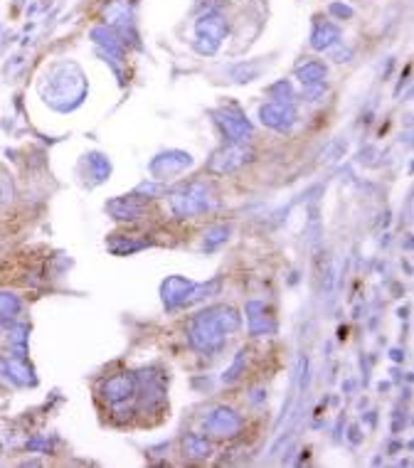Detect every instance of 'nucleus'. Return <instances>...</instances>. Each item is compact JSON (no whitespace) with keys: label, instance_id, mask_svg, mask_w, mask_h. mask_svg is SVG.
<instances>
[{"label":"nucleus","instance_id":"a211bd4d","mask_svg":"<svg viewBox=\"0 0 414 468\" xmlns=\"http://www.w3.org/2000/svg\"><path fill=\"white\" fill-rule=\"evenodd\" d=\"M20 308V301L10 294H0V316H15Z\"/></svg>","mask_w":414,"mask_h":468},{"label":"nucleus","instance_id":"6e6552de","mask_svg":"<svg viewBox=\"0 0 414 468\" xmlns=\"http://www.w3.org/2000/svg\"><path fill=\"white\" fill-rule=\"evenodd\" d=\"M262 121L267 126H272V128H276V131H286V128L294 126L296 114L286 103H267L262 109Z\"/></svg>","mask_w":414,"mask_h":468},{"label":"nucleus","instance_id":"2eb2a0df","mask_svg":"<svg viewBox=\"0 0 414 468\" xmlns=\"http://www.w3.org/2000/svg\"><path fill=\"white\" fill-rule=\"evenodd\" d=\"M299 79L304 84H318L321 79H326V67L318 65V62H310V65L299 69Z\"/></svg>","mask_w":414,"mask_h":468},{"label":"nucleus","instance_id":"423d86ee","mask_svg":"<svg viewBox=\"0 0 414 468\" xmlns=\"http://www.w3.org/2000/svg\"><path fill=\"white\" fill-rule=\"evenodd\" d=\"M192 163V158L188 156V153L183 151H170V153H163V156H158V158L151 163V170L153 175H158V178H170V175L180 173L183 168H188V165Z\"/></svg>","mask_w":414,"mask_h":468},{"label":"nucleus","instance_id":"9d476101","mask_svg":"<svg viewBox=\"0 0 414 468\" xmlns=\"http://www.w3.org/2000/svg\"><path fill=\"white\" fill-rule=\"evenodd\" d=\"M133 394V380L129 375H116L104 385V397L109 402H124Z\"/></svg>","mask_w":414,"mask_h":468},{"label":"nucleus","instance_id":"f3484780","mask_svg":"<svg viewBox=\"0 0 414 468\" xmlns=\"http://www.w3.org/2000/svg\"><path fill=\"white\" fill-rule=\"evenodd\" d=\"M197 28H200V33H207L210 35V37L215 40V42H217L220 37H222V20H220V17H207V22L202 20L200 25H197Z\"/></svg>","mask_w":414,"mask_h":468},{"label":"nucleus","instance_id":"9b49d317","mask_svg":"<svg viewBox=\"0 0 414 468\" xmlns=\"http://www.w3.org/2000/svg\"><path fill=\"white\" fill-rule=\"evenodd\" d=\"M247 323H249V331L254 333V335H262V333L272 331L267 306L259 303V301H251V303L247 306Z\"/></svg>","mask_w":414,"mask_h":468},{"label":"nucleus","instance_id":"b1692460","mask_svg":"<svg viewBox=\"0 0 414 468\" xmlns=\"http://www.w3.org/2000/svg\"><path fill=\"white\" fill-rule=\"evenodd\" d=\"M158 192H165V187L153 185V183H146V185L138 187V195H158Z\"/></svg>","mask_w":414,"mask_h":468},{"label":"nucleus","instance_id":"f8f14e48","mask_svg":"<svg viewBox=\"0 0 414 468\" xmlns=\"http://www.w3.org/2000/svg\"><path fill=\"white\" fill-rule=\"evenodd\" d=\"M205 316L213 318L215 326H217L222 333L237 331V326H240V316H237V310L235 308H227V306H220V308L205 310Z\"/></svg>","mask_w":414,"mask_h":468},{"label":"nucleus","instance_id":"dca6fc26","mask_svg":"<svg viewBox=\"0 0 414 468\" xmlns=\"http://www.w3.org/2000/svg\"><path fill=\"white\" fill-rule=\"evenodd\" d=\"M338 40V30L333 28V25H326V28H321L316 35H313V47L316 49H323L328 47V44H333Z\"/></svg>","mask_w":414,"mask_h":468},{"label":"nucleus","instance_id":"5701e85b","mask_svg":"<svg viewBox=\"0 0 414 468\" xmlns=\"http://www.w3.org/2000/svg\"><path fill=\"white\" fill-rule=\"evenodd\" d=\"M92 163H94V168H97V175H99V180H101L104 175H109L111 165L106 163V160H104L101 156H92Z\"/></svg>","mask_w":414,"mask_h":468},{"label":"nucleus","instance_id":"1a4fd4ad","mask_svg":"<svg viewBox=\"0 0 414 468\" xmlns=\"http://www.w3.org/2000/svg\"><path fill=\"white\" fill-rule=\"evenodd\" d=\"M109 212L116 219H138L143 215V202L138 200V195L116 197V200L109 202Z\"/></svg>","mask_w":414,"mask_h":468},{"label":"nucleus","instance_id":"20e7f679","mask_svg":"<svg viewBox=\"0 0 414 468\" xmlns=\"http://www.w3.org/2000/svg\"><path fill=\"white\" fill-rule=\"evenodd\" d=\"M205 426H207V431H213L215 436H235L237 431L242 429V419L232 412V409L220 407L207 417Z\"/></svg>","mask_w":414,"mask_h":468},{"label":"nucleus","instance_id":"6ab92c4d","mask_svg":"<svg viewBox=\"0 0 414 468\" xmlns=\"http://www.w3.org/2000/svg\"><path fill=\"white\" fill-rule=\"evenodd\" d=\"M10 200H13V183L8 175L0 173V207L8 205Z\"/></svg>","mask_w":414,"mask_h":468},{"label":"nucleus","instance_id":"f257e3e1","mask_svg":"<svg viewBox=\"0 0 414 468\" xmlns=\"http://www.w3.org/2000/svg\"><path fill=\"white\" fill-rule=\"evenodd\" d=\"M251 148L242 146V143H232V146L222 148V151H217L213 156V160H210V173L215 175H224V173H232V170L242 168L245 163H249L251 160Z\"/></svg>","mask_w":414,"mask_h":468},{"label":"nucleus","instance_id":"4468645a","mask_svg":"<svg viewBox=\"0 0 414 468\" xmlns=\"http://www.w3.org/2000/svg\"><path fill=\"white\" fill-rule=\"evenodd\" d=\"M183 446H185V456H190V458H205V456H210V451H213L210 441H207L205 436H197V434L188 436Z\"/></svg>","mask_w":414,"mask_h":468},{"label":"nucleus","instance_id":"4be33fe9","mask_svg":"<svg viewBox=\"0 0 414 468\" xmlns=\"http://www.w3.org/2000/svg\"><path fill=\"white\" fill-rule=\"evenodd\" d=\"M245 358H247V353H240V358H237V362L232 365V370L224 375V382H235L237 377H240V372H242V367H245Z\"/></svg>","mask_w":414,"mask_h":468},{"label":"nucleus","instance_id":"0eeeda50","mask_svg":"<svg viewBox=\"0 0 414 468\" xmlns=\"http://www.w3.org/2000/svg\"><path fill=\"white\" fill-rule=\"evenodd\" d=\"M192 286L195 283H190L188 278L183 276H170L168 281L163 283V301L168 308H175V306L180 303H188L190 301V294H192Z\"/></svg>","mask_w":414,"mask_h":468},{"label":"nucleus","instance_id":"ddd939ff","mask_svg":"<svg viewBox=\"0 0 414 468\" xmlns=\"http://www.w3.org/2000/svg\"><path fill=\"white\" fill-rule=\"evenodd\" d=\"M143 246H146V242L133 240V237H124V234H116V237H111V240H109V249L114 251V254H119V256L133 254V251L143 249Z\"/></svg>","mask_w":414,"mask_h":468},{"label":"nucleus","instance_id":"7ed1b4c3","mask_svg":"<svg viewBox=\"0 0 414 468\" xmlns=\"http://www.w3.org/2000/svg\"><path fill=\"white\" fill-rule=\"evenodd\" d=\"M222 335L224 333L215 326L213 318H207L205 313H200V318H197L190 331V343L195 345L197 350L210 353V350H217L220 345H222Z\"/></svg>","mask_w":414,"mask_h":468},{"label":"nucleus","instance_id":"39448f33","mask_svg":"<svg viewBox=\"0 0 414 468\" xmlns=\"http://www.w3.org/2000/svg\"><path fill=\"white\" fill-rule=\"evenodd\" d=\"M217 124L222 126L224 128V133H227L229 138L235 143H242L245 141L247 136L251 133V126H249V121L245 119V116L240 114V111H229V109H224V111H217Z\"/></svg>","mask_w":414,"mask_h":468},{"label":"nucleus","instance_id":"aec40b11","mask_svg":"<svg viewBox=\"0 0 414 468\" xmlns=\"http://www.w3.org/2000/svg\"><path fill=\"white\" fill-rule=\"evenodd\" d=\"M227 234H229V232H227V227H217V229H213V232L207 234V242H205L207 249H215V246H217V244H222V242L227 240Z\"/></svg>","mask_w":414,"mask_h":468},{"label":"nucleus","instance_id":"f03ea898","mask_svg":"<svg viewBox=\"0 0 414 468\" xmlns=\"http://www.w3.org/2000/svg\"><path fill=\"white\" fill-rule=\"evenodd\" d=\"M207 200H210V197H207L205 185H190L188 190L175 192V195L170 197V205H173L178 217H192V215L207 210Z\"/></svg>","mask_w":414,"mask_h":468},{"label":"nucleus","instance_id":"412c9836","mask_svg":"<svg viewBox=\"0 0 414 468\" xmlns=\"http://www.w3.org/2000/svg\"><path fill=\"white\" fill-rule=\"evenodd\" d=\"M8 370H10L13 375H15L17 380L22 382V385H28V382H33V377H30V372L25 370V367H22L20 362H8Z\"/></svg>","mask_w":414,"mask_h":468}]
</instances>
